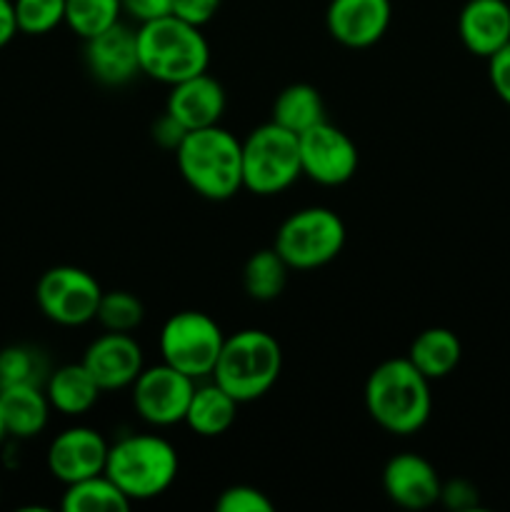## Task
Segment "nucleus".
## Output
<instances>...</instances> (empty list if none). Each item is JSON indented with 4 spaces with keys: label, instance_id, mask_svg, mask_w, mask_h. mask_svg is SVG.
<instances>
[{
    "label": "nucleus",
    "instance_id": "1",
    "mask_svg": "<svg viewBox=\"0 0 510 512\" xmlns=\"http://www.w3.org/2000/svg\"><path fill=\"white\" fill-rule=\"evenodd\" d=\"M365 410L388 433H418L433 413L430 380L408 358L385 360L368 375Z\"/></svg>",
    "mask_w": 510,
    "mask_h": 512
},
{
    "label": "nucleus",
    "instance_id": "5",
    "mask_svg": "<svg viewBox=\"0 0 510 512\" xmlns=\"http://www.w3.org/2000/svg\"><path fill=\"white\" fill-rule=\"evenodd\" d=\"M283 350L270 333L258 328L240 330L225 338L210 378L238 403L258 400L278 383Z\"/></svg>",
    "mask_w": 510,
    "mask_h": 512
},
{
    "label": "nucleus",
    "instance_id": "25",
    "mask_svg": "<svg viewBox=\"0 0 510 512\" xmlns=\"http://www.w3.org/2000/svg\"><path fill=\"white\" fill-rule=\"evenodd\" d=\"M288 263L278 255L275 248H263L245 260L243 288L248 298L270 303L278 298L288 283Z\"/></svg>",
    "mask_w": 510,
    "mask_h": 512
},
{
    "label": "nucleus",
    "instance_id": "12",
    "mask_svg": "<svg viewBox=\"0 0 510 512\" xmlns=\"http://www.w3.org/2000/svg\"><path fill=\"white\" fill-rule=\"evenodd\" d=\"M85 65L98 83L118 88L140 73L138 35L130 25L115 23L103 33L85 40Z\"/></svg>",
    "mask_w": 510,
    "mask_h": 512
},
{
    "label": "nucleus",
    "instance_id": "17",
    "mask_svg": "<svg viewBox=\"0 0 510 512\" xmlns=\"http://www.w3.org/2000/svg\"><path fill=\"white\" fill-rule=\"evenodd\" d=\"M225 105H228L225 88L218 78L205 70V73L170 85L165 113L173 115L185 130H200L218 125L225 113Z\"/></svg>",
    "mask_w": 510,
    "mask_h": 512
},
{
    "label": "nucleus",
    "instance_id": "4",
    "mask_svg": "<svg viewBox=\"0 0 510 512\" xmlns=\"http://www.w3.org/2000/svg\"><path fill=\"white\" fill-rule=\"evenodd\" d=\"M178 468V450L160 435H125L110 445L105 460V475L130 503L163 495L178 478Z\"/></svg>",
    "mask_w": 510,
    "mask_h": 512
},
{
    "label": "nucleus",
    "instance_id": "11",
    "mask_svg": "<svg viewBox=\"0 0 510 512\" xmlns=\"http://www.w3.org/2000/svg\"><path fill=\"white\" fill-rule=\"evenodd\" d=\"M130 388H133L135 413L155 428H168L185 420L195 380L170 368L168 363H160L140 370Z\"/></svg>",
    "mask_w": 510,
    "mask_h": 512
},
{
    "label": "nucleus",
    "instance_id": "15",
    "mask_svg": "<svg viewBox=\"0 0 510 512\" xmlns=\"http://www.w3.org/2000/svg\"><path fill=\"white\" fill-rule=\"evenodd\" d=\"M98 388L103 390H123L135 383L143 365V348L130 333H103L95 338L85 350L83 360Z\"/></svg>",
    "mask_w": 510,
    "mask_h": 512
},
{
    "label": "nucleus",
    "instance_id": "21",
    "mask_svg": "<svg viewBox=\"0 0 510 512\" xmlns=\"http://www.w3.org/2000/svg\"><path fill=\"white\" fill-rule=\"evenodd\" d=\"M238 405V400L230 398L215 380L208 385H195L183 423L200 438H218L233 428Z\"/></svg>",
    "mask_w": 510,
    "mask_h": 512
},
{
    "label": "nucleus",
    "instance_id": "3",
    "mask_svg": "<svg viewBox=\"0 0 510 512\" xmlns=\"http://www.w3.org/2000/svg\"><path fill=\"white\" fill-rule=\"evenodd\" d=\"M140 73L158 83L175 85L200 75L210 65V45L198 25L180 20L178 15L140 23L138 30Z\"/></svg>",
    "mask_w": 510,
    "mask_h": 512
},
{
    "label": "nucleus",
    "instance_id": "19",
    "mask_svg": "<svg viewBox=\"0 0 510 512\" xmlns=\"http://www.w3.org/2000/svg\"><path fill=\"white\" fill-rule=\"evenodd\" d=\"M0 405L10 438L30 440L48 425L50 400L43 385H5L0 388Z\"/></svg>",
    "mask_w": 510,
    "mask_h": 512
},
{
    "label": "nucleus",
    "instance_id": "26",
    "mask_svg": "<svg viewBox=\"0 0 510 512\" xmlns=\"http://www.w3.org/2000/svg\"><path fill=\"white\" fill-rule=\"evenodd\" d=\"M120 13V0H65V25L83 40L118 23Z\"/></svg>",
    "mask_w": 510,
    "mask_h": 512
},
{
    "label": "nucleus",
    "instance_id": "31",
    "mask_svg": "<svg viewBox=\"0 0 510 512\" xmlns=\"http://www.w3.org/2000/svg\"><path fill=\"white\" fill-rule=\"evenodd\" d=\"M488 78L495 95L510 105V43L500 48L493 58H488Z\"/></svg>",
    "mask_w": 510,
    "mask_h": 512
},
{
    "label": "nucleus",
    "instance_id": "34",
    "mask_svg": "<svg viewBox=\"0 0 510 512\" xmlns=\"http://www.w3.org/2000/svg\"><path fill=\"white\" fill-rule=\"evenodd\" d=\"M120 3H123V13H128L138 23L173 13V0H120Z\"/></svg>",
    "mask_w": 510,
    "mask_h": 512
},
{
    "label": "nucleus",
    "instance_id": "7",
    "mask_svg": "<svg viewBox=\"0 0 510 512\" xmlns=\"http://www.w3.org/2000/svg\"><path fill=\"white\" fill-rule=\"evenodd\" d=\"M345 245V223L335 210L313 205L295 210L280 223L273 248L290 270H315L340 255Z\"/></svg>",
    "mask_w": 510,
    "mask_h": 512
},
{
    "label": "nucleus",
    "instance_id": "35",
    "mask_svg": "<svg viewBox=\"0 0 510 512\" xmlns=\"http://www.w3.org/2000/svg\"><path fill=\"white\" fill-rule=\"evenodd\" d=\"M188 133H190V130H185L183 125H180L178 120H175L170 113L160 115V118L155 120V125H153V140L158 145H163V148H168V150H178V145L183 143V138Z\"/></svg>",
    "mask_w": 510,
    "mask_h": 512
},
{
    "label": "nucleus",
    "instance_id": "33",
    "mask_svg": "<svg viewBox=\"0 0 510 512\" xmlns=\"http://www.w3.org/2000/svg\"><path fill=\"white\" fill-rule=\"evenodd\" d=\"M440 503L450 510H473L478 508V488L468 480H450L440 490Z\"/></svg>",
    "mask_w": 510,
    "mask_h": 512
},
{
    "label": "nucleus",
    "instance_id": "37",
    "mask_svg": "<svg viewBox=\"0 0 510 512\" xmlns=\"http://www.w3.org/2000/svg\"><path fill=\"white\" fill-rule=\"evenodd\" d=\"M5 435H8V430H5V420H3V405H0V443L5 440Z\"/></svg>",
    "mask_w": 510,
    "mask_h": 512
},
{
    "label": "nucleus",
    "instance_id": "9",
    "mask_svg": "<svg viewBox=\"0 0 510 512\" xmlns=\"http://www.w3.org/2000/svg\"><path fill=\"white\" fill-rule=\"evenodd\" d=\"M100 298L103 288L98 280L75 265H55L45 270L35 285V303L40 313L65 328H78L95 320Z\"/></svg>",
    "mask_w": 510,
    "mask_h": 512
},
{
    "label": "nucleus",
    "instance_id": "14",
    "mask_svg": "<svg viewBox=\"0 0 510 512\" xmlns=\"http://www.w3.org/2000/svg\"><path fill=\"white\" fill-rule=\"evenodd\" d=\"M390 0H330L325 28L345 48H370L390 28Z\"/></svg>",
    "mask_w": 510,
    "mask_h": 512
},
{
    "label": "nucleus",
    "instance_id": "6",
    "mask_svg": "<svg viewBox=\"0 0 510 512\" xmlns=\"http://www.w3.org/2000/svg\"><path fill=\"white\" fill-rule=\"evenodd\" d=\"M303 175L300 170L298 135L263 123L243 140V188L255 195H278Z\"/></svg>",
    "mask_w": 510,
    "mask_h": 512
},
{
    "label": "nucleus",
    "instance_id": "28",
    "mask_svg": "<svg viewBox=\"0 0 510 512\" xmlns=\"http://www.w3.org/2000/svg\"><path fill=\"white\" fill-rule=\"evenodd\" d=\"M45 375L43 355L28 345H10L0 350V388L5 385H43Z\"/></svg>",
    "mask_w": 510,
    "mask_h": 512
},
{
    "label": "nucleus",
    "instance_id": "29",
    "mask_svg": "<svg viewBox=\"0 0 510 512\" xmlns=\"http://www.w3.org/2000/svg\"><path fill=\"white\" fill-rule=\"evenodd\" d=\"M18 30L25 35L53 33L65 23V0H13Z\"/></svg>",
    "mask_w": 510,
    "mask_h": 512
},
{
    "label": "nucleus",
    "instance_id": "30",
    "mask_svg": "<svg viewBox=\"0 0 510 512\" xmlns=\"http://www.w3.org/2000/svg\"><path fill=\"white\" fill-rule=\"evenodd\" d=\"M218 512H273L275 505L263 490L253 485H230L215 500Z\"/></svg>",
    "mask_w": 510,
    "mask_h": 512
},
{
    "label": "nucleus",
    "instance_id": "18",
    "mask_svg": "<svg viewBox=\"0 0 510 512\" xmlns=\"http://www.w3.org/2000/svg\"><path fill=\"white\" fill-rule=\"evenodd\" d=\"M458 35L478 58H493L510 43V5L505 0H468L458 15Z\"/></svg>",
    "mask_w": 510,
    "mask_h": 512
},
{
    "label": "nucleus",
    "instance_id": "36",
    "mask_svg": "<svg viewBox=\"0 0 510 512\" xmlns=\"http://www.w3.org/2000/svg\"><path fill=\"white\" fill-rule=\"evenodd\" d=\"M18 30V20H15V5L13 0H0V48L15 38Z\"/></svg>",
    "mask_w": 510,
    "mask_h": 512
},
{
    "label": "nucleus",
    "instance_id": "24",
    "mask_svg": "<svg viewBox=\"0 0 510 512\" xmlns=\"http://www.w3.org/2000/svg\"><path fill=\"white\" fill-rule=\"evenodd\" d=\"M60 505L65 512H125L133 503L108 475L98 473L65 485Z\"/></svg>",
    "mask_w": 510,
    "mask_h": 512
},
{
    "label": "nucleus",
    "instance_id": "32",
    "mask_svg": "<svg viewBox=\"0 0 510 512\" xmlns=\"http://www.w3.org/2000/svg\"><path fill=\"white\" fill-rule=\"evenodd\" d=\"M220 3L223 0H173V15L203 28L205 23H210L215 18Z\"/></svg>",
    "mask_w": 510,
    "mask_h": 512
},
{
    "label": "nucleus",
    "instance_id": "13",
    "mask_svg": "<svg viewBox=\"0 0 510 512\" xmlns=\"http://www.w3.org/2000/svg\"><path fill=\"white\" fill-rule=\"evenodd\" d=\"M108 448L103 435L95 428L75 425L53 438L48 448V470L63 485L78 483L90 475L105 473Z\"/></svg>",
    "mask_w": 510,
    "mask_h": 512
},
{
    "label": "nucleus",
    "instance_id": "22",
    "mask_svg": "<svg viewBox=\"0 0 510 512\" xmlns=\"http://www.w3.org/2000/svg\"><path fill=\"white\" fill-rule=\"evenodd\" d=\"M463 358L460 338L448 328H428L410 343L408 360L428 380L448 378Z\"/></svg>",
    "mask_w": 510,
    "mask_h": 512
},
{
    "label": "nucleus",
    "instance_id": "8",
    "mask_svg": "<svg viewBox=\"0 0 510 512\" xmlns=\"http://www.w3.org/2000/svg\"><path fill=\"white\" fill-rule=\"evenodd\" d=\"M225 335L220 325L200 310H183L165 320L160 328V358L188 378L203 380L213 375L223 350Z\"/></svg>",
    "mask_w": 510,
    "mask_h": 512
},
{
    "label": "nucleus",
    "instance_id": "23",
    "mask_svg": "<svg viewBox=\"0 0 510 512\" xmlns=\"http://www.w3.org/2000/svg\"><path fill=\"white\" fill-rule=\"evenodd\" d=\"M273 123L290 133L300 135L303 130L325 120V103L318 88L308 83H293L278 93L273 103Z\"/></svg>",
    "mask_w": 510,
    "mask_h": 512
},
{
    "label": "nucleus",
    "instance_id": "10",
    "mask_svg": "<svg viewBox=\"0 0 510 512\" xmlns=\"http://www.w3.org/2000/svg\"><path fill=\"white\" fill-rule=\"evenodd\" d=\"M298 145L300 170L315 183L335 188V185L348 183L358 170V145L345 130L328 120L303 130L298 135Z\"/></svg>",
    "mask_w": 510,
    "mask_h": 512
},
{
    "label": "nucleus",
    "instance_id": "16",
    "mask_svg": "<svg viewBox=\"0 0 510 512\" xmlns=\"http://www.w3.org/2000/svg\"><path fill=\"white\" fill-rule=\"evenodd\" d=\"M383 490L400 508L425 510L440 503L443 483L423 455L400 453L385 463Z\"/></svg>",
    "mask_w": 510,
    "mask_h": 512
},
{
    "label": "nucleus",
    "instance_id": "2",
    "mask_svg": "<svg viewBox=\"0 0 510 512\" xmlns=\"http://www.w3.org/2000/svg\"><path fill=\"white\" fill-rule=\"evenodd\" d=\"M175 163L205 200H230L243 188V140L220 125L190 130L175 150Z\"/></svg>",
    "mask_w": 510,
    "mask_h": 512
},
{
    "label": "nucleus",
    "instance_id": "20",
    "mask_svg": "<svg viewBox=\"0 0 510 512\" xmlns=\"http://www.w3.org/2000/svg\"><path fill=\"white\" fill-rule=\"evenodd\" d=\"M100 393L103 390L98 388V383L85 370L83 363L60 365L45 380V395L50 400V408H55L63 415H70V418H78V415L93 410Z\"/></svg>",
    "mask_w": 510,
    "mask_h": 512
},
{
    "label": "nucleus",
    "instance_id": "27",
    "mask_svg": "<svg viewBox=\"0 0 510 512\" xmlns=\"http://www.w3.org/2000/svg\"><path fill=\"white\" fill-rule=\"evenodd\" d=\"M143 318L145 308L138 295L128 293V290H110V293L103 290L95 320L105 330H110V333H133L143 323Z\"/></svg>",
    "mask_w": 510,
    "mask_h": 512
}]
</instances>
